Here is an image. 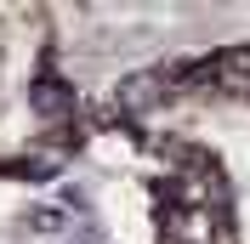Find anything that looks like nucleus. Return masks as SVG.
<instances>
[{"label": "nucleus", "mask_w": 250, "mask_h": 244, "mask_svg": "<svg viewBox=\"0 0 250 244\" xmlns=\"http://www.w3.org/2000/svg\"><path fill=\"white\" fill-rule=\"evenodd\" d=\"M57 165H62L57 153H23V159L12 165V176H17V182H51Z\"/></svg>", "instance_id": "39448f33"}, {"label": "nucleus", "mask_w": 250, "mask_h": 244, "mask_svg": "<svg viewBox=\"0 0 250 244\" xmlns=\"http://www.w3.org/2000/svg\"><path fill=\"white\" fill-rule=\"evenodd\" d=\"M165 91H171L165 74H159V68H142V74H125L120 85H114V108H120V114H148Z\"/></svg>", "instance_id": "f257e3e1"}, {"label": "nucleus", "mask_w": 250, "mask_h": 244, "mask_svg": "<svg viewBox=\"0 0 250 244\" xmlns=\"http://www.w3.org/2000/svg\"><path fill=\"white\" fill-rule=\"evenodd\" d=\"M210 74H216L228 91H250V40H245V46L216 51V57H210Z\"/></svg>", "instance_id": "20e7f679"}, {"label": "nucleus", "mask_w": 250, "mask_h": 244, "mask_svg": "<svg viewBox=\"0 0 250 244\" xmlns=\"http://www.w3.org/2000/svg\"><path fill=\"white\" fill-rule=\"evenodd\" d=\"M29 227L46 233V239H57V233H68V216H62L57 204H34V210H29Z\"/></svg>", "instance_id": "423d86ee"}, {"label": "nucleus", "mask_w": 250, "mask_h": 244, "mask_svg": "<svg viewBox=\"0 0 250 244\" xmlns=\"http://www.w3.org/2000/svg\"><path fill=\"white\" fill-rule=\"evenodd\" d=\"M29 108H34V114H46V120H68V114H74V85L57 80V74L29 80Z\"/></svg>", "instance_id": "f03ea898"}, {"label": "nucleus", "mask_w": 250, "mask_h": 244, "mask_svg": "<svg viewBox=\"0 0 250 244\" xmlns=\"http://www.w3.org/2000/svg\"><path fill=\"white\" fill-rule=\"evenodd\" d=\"M210 233H216V216L210 210L182 204V210L165 216V244H210Z\"/></svg>", "instance_id": "7ed1b4c3"}]
</instances>
